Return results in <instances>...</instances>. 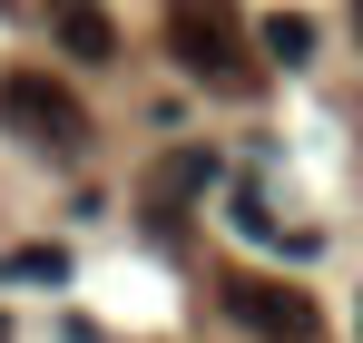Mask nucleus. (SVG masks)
<instances>
[{"instance_id": "obj_1", "label": "nucleus", "mask_w": 363, "mask_h": 343, "mask_svg": "<svg viewBox=\"0 0 363 343\" xmlns=\"http://www.w3.org/2000/svg\"><path fill=\"white\" fill-rule=\"evenodd\" d=\"M167 50H177V69H196V79H236L245 69V20L226 0H167Z\"/></svg>"}, {"instance_id": "obj_7", "label": "nucleus", "mask_w": 363, "mask_h": 343, "mask_svg": "<svg viewBox=\"0 0 363 343\" xmlns=\"http://www.w3.org/2000/svg\"><path fill=\"white\" fill-rule=\"evenodd\" d=\"M354 30H363V0H354Z\"/></svg>"}, {"instance_id": "obj_8", "label": "nucleus", "mask_w": 363, "mask_h": 343, "mask_svg": "<svg viewBox=\"0 0 363 343\" xmlns=\"http://www.w3.org/2000/svg\"><path fill=\"white\" fill-rule=\"evenodd\" d=\"M0 343H10V324H0Z\"/></svg>"}, {"instance_id": "obj_5", "label": "nucleus", "mask_w": 363, "mask_h": 343, "mask_svg": "<svg viewBox=\"0 0 363 343\" xmlns=\"http://www.w3.org/2000/svg\"><path fill=\"white\" fill-rule=\"evenodd\" d=\"M265 59H275V69H304V59H314V20H304V10H275V20H265Z\"/></svg>"}, {"instance_id": "obj_3", "label": "nucleus", "mask_w": 363, "mask_h": 343, "mask_svg": "<svg viewBox=\"0 0 363 343\" xmlns=\"http://www.w3.org/2000/svg\"><path fill=\"white\" fill-rule=\"evenodd\" d=\"M226 314H236L255 343H314L324 334V304L295 294V285H275V275H236V285H226Z\"/></svg>"}, {"instance_id": "obj_2", "label": "nucleus", "mask_w": 363, "mask_h": 343, "mask_svg": "<svg viewBox=\"0 0 363 343\" xmlns=\"http://www.w3.org/2000/svg\"><path fill=\"white\" fill-rule=\"evenodd\" d=\"M0 118H10L30 147H79V137H89L79 99H69L50 69H10V79H0Z\"/></svg>"}, {"instance_id": "obj_4", "label": "nucleus", "mask_w": 363, "mask_h": 343, "mask_svg": "<svg viewBox=\"0 0 363 343\" xmlns=\"http://www.w3.org/2000/svg\"><path fill=\"white\" fill-rule=\"evenodd\" d=\"M50 30H60L69 59H108V50H118V30H108L99 0H50Z\"/></svg>"}, {"instance_id": "obj_6", "label": "nucleus", "mask_w": 363, "mask_h": 343, "mask_svg": "<svg viewBox=\"0 0 363 343\" xmlns=\"http://www.w3.org/2000/svg\"><path fill=\"white\" fill-rule=\"evenodd\" d=\"M0 275H20V285H69V255H60V245H20Z\"/></svg>"}]
</instances>
